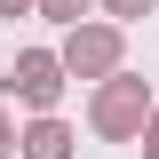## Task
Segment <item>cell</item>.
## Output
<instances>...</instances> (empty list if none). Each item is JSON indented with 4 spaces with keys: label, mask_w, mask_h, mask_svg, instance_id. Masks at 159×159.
<instances>
[{
    "label": "cell",
    "mask_w": 159,
    "mask_h": 159,
    "mask_svg": "<svg viewBox=\"0 0 159 159\" xmlns=\"http://www.w3.org/2000/svg\"><path fill=\"white\" fill-rule=\"evenodd\" d=\"M16 88H24L32 103H48V96H56V64H48V56H24V72H16Z\"/></svg>",
    "instance_id": "obj_1"
},
{
    "label": "cell",
    "mask_w": 159,
    "mask_h": 159,
    "mask_svg": "<svg viewBox=\"0 0 159 159\" xmlns=\"http://www.w3.org/2000/svg\"><path fill=\"white\" fill-rule=\"evenodd\" d=\"M0 151H8V143H0Z\"/></svg>",
    "instance_id": "obj_6"
},
{
    "label": "cell",
    "mask_w": 159,
    "mask_h": 159,
    "mask_svg": "<svg viewBox=\"0 0 159 159\" xmlns=\"http://www.w3.org/2000/svg\"><path fill=\"white\" fill-rule=\"evenodd\" d=\"M24 151H32V159H64V127H32Z\"/></svg>",
    "instance_id": "obj_3"
},
{
    "label": "cell",
    "mask_w": 159,
    "mask_h": 159,
    "mask_svg": "<svg viewBox=\"0 0 159 159\" xmlns=\"http://www.w3.org/2000/svg\"><path fill=\"white\" fill-rule=\"evenodd\" d=\"M119 8H143V0H119Z\"/></svg>",
    "instance_id": "obj_4"
},
{
    "label": "cell",
    "mask_w": 159,
    "mask_h": 159,
    "mask_svg": "<svg viewBox=\"0 0 159 159\" xmlns=\"http://www.w3.org/2000/svg\"><path fill=\"white\" fill-rule=\"evenodd\" d=\"M0 8H24V0H0Z\"/></svg>",
    "instance_id": "obj_5"
},
{
    "label": "cell",
    "mask_w": 159,
    "mask_h": 159,
    "mask_svg": "<svg viewBox=\"0 0 159 159\" xmlns=\"http://www.w3.org/2000/svg\"><path fill=\"white\" fill-rule=\"evenodd\" d=\"M96 119L111 127V135H119V127H135V88H111V96L96 103Z\"/></svg>",
    "instance_id": "obj_2"
}]
</instances>
